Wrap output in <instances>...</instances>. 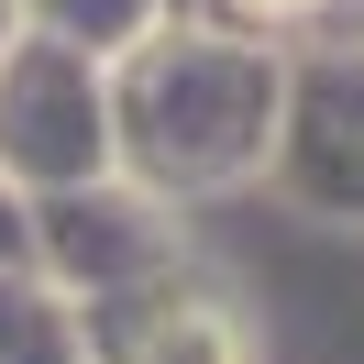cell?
Returning a JSON list of instances; mask_svg holds the SVG:
<instances>
[{"label":"cell","instance_id":"obj_1","mask_svg":"<svg viewBox=\"0 0 364 364\" xmlns=\"http://www.w3.org/2000/svg\"><path fill=\"white\" fill-rule=\"evenodd\" d=\"M276 100H287V67L265 45L210 23H155L144 45L111 55V166L155 199H221L265 177Z\"/></svg>","mask_w":364,"mask_h":364},{"label":"cell","instance_id":"obj_2","mask_svg":"<svg viewBox=\"0 0 364 364\" xmlns=\"http://www.w3.org/2000/svg\"><path fill=\"white\" fill-rule=\"evenodd\" d=\"M0 177L23 199L111 177V67L45 23H23L0 45Z\"/></svg>","mask_w":364,"mask_h":364},{"label":"cell","instance_id":"obj_3","mask_svg":"<svg viewBox=\"0 0 364 364\" xmlns=\"http://www.w3.org/2000/svg\"><path fill=\"white\" fill-rule=\"evenodd\" d=\"M33 276L67 287L77 309H111V298H144L166 276H188V232H177V199L111 177H77V188H45L33 199Z\"/></svg>","mask_w":364,"mask_h":364},{"label":"cell","instance_id":"obj_4","mask_svg":"<svg viewBox=\"0 0 364 364\" xmlns=\"http://www.w3.org/2000/svg\"><path fill=\"white\" fill-rule=\"evenodd\" d=\"M265 188L287 210H309V221L364 232V45L353 55H309V67L287 77Z\"/></svg>","mask_w":364,"mask_h":364},{"label":"cell","instance_id":"obj_5","mask_svg":"<svg viewBox=\"0 0 364 364\" xmlns=\"http://www.w3.org/2000/svg\"><path fill=\"white\" fill-rule=\"evenodd\" d=\"M77 320H89L100 364H254L232 298H199L188 276H166L144 298H111V309H77Z\"/></svg>","mask_w":364,"mask_h":364},{"label":"cell","instance_id":"obj_6","mask_svg":"<svg viewBox=\"0 0 364 364\" xmlns=\"http://www.w3.org/2000/svg\"><path fill=\"white\" fill-rule=\"evenodd\" d=\"M0 364H100L77 298L45 287L33 265H0Z\"/></svg>","mask_w":364,"mask_h":364},{"label":"cell","instance_id":"obj_7","mask_svg":"<svg viewBox=\"0 0 364 364\" xmlns=\"http://www.w3.org/2000/svg\"><path fill=\"white\" fill-rule=\"evenodd\" d=\"M33 23L67 33V45H89L100 67H111L122 45H144V33H155V0H33Z\"/></svg>","mask_w":364,"mask_h":364},{"label":"cell","instance_id":"obj_8","mask_svg":"<svg viewBox=\"0 0 364 364\" xmlns=\"http://www.w3.org/2000/svg\"><path fill=\"white\" fill-rule=\"evenodd\" d=\"M331 0H199V23L210 33H243V45H276V33H298V23H320Z\"/></svg>","mask_w":364,"mask_h":364},{"label":"cell","instance_id":"obj_9","mask_svg":"<svg viewBox=\"0 0 364 364\" xmlns=\"http://www.w3.org/2000/svg\"><path fill=\"white\" fill-rule=\"evenodd\" d=\"M0 265H33V199L0 177Z\"/></svg>","mask_w":364,"mask_h":364}]
</instances>
